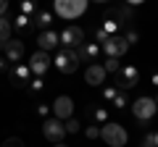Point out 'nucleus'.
Here are the masks:
<instances>
[{
	"mask_svg": "<svg viewBox=\"0 0 158 147\" xmlns=\"http://www.w3.org/2000/svg\"><path fill=\"white\" fill-rule=\"evenodd\" d=\"M106 68H103V63H90L87 66V71H85V81L90 87H100L103 81H106Z\"/></svg>",
	"mask_w": 158,
	"mask_h": 147,
	"instance_id": "nucleus-14",
	"label": "nucleus"
},
{
	"mask_svg": "<svg viewBox=\"0 0 158 147\" xmlns=\"http://www.w3.org/2000/svg\"><path fill=\"white\" fill-rule=\"evenodd\" d=\"M92 118L103 126V124H106V118H108V110H106V108H95V110H92Z\"/></svg>",
	"mask_w": 158,
	"mask_h": 147,
	"instance_id": "nucleus-25",
	"label": "nucleus"
},
{
	"mask_svg": "<svg viewBox=\"0 0 158 147\" xmlns=\"http://www.w3.org/2000/svg\"><path fill=\"white\" fill-rule=\"evenodd\" d=\"M53 113H56V118L58 121H66V118H71V113H74V100L69 95H61V97H56V102H53Z\"/></svg>",
	"mask_w": 158,
	"mask_h": 147,
	"instance_id": "nucleus-13",
	"label": "nucleus"
},
{
	"mask_svg": "<svg viewBox=\"0 0 158 147\" xmlns=\"http://www.w3.org/2000/svg\"><path fill=\"white\" fill-rule=\"evenodd\" d=\"M116 95H118V89H116V87H113V84L103 89V100H108V102H111V100H113V97H116Z\"/></svg>",
	"mask_w": 158,
	"mask_h": 147,
	"instance_id": "nucleus-29",
	"label": "nucleus"
},
{
	"mask_svg": "<svg viewBox=\"0 0 158 147\" xmlns=\"http://www.w3.org/2000/svg\"><path fill=\"white\" fill-rule=\"evenodd\" d=\"M150 81H153V84L158 87V71H156V74H153V76H150Z\"/></svg>",
	"mask_w": 158,
	"mask_h": 147,
	"instance_id": "nucleus-36",
	"label": "nucleus"
},
{
	"mask_svg": "<svg viewBox=\"0 0 158 147\" xmlns=\"http://www.w3.org/2000/svg\"><path fill=\"white\" fill-rule=\"evenodd\" d=\"M11 34H13V24L8 16H0V45H6L8 40H11Z\"/></svg>",
	"mask_w": 158,
	"mask_h": 147,
	"instance_id": "nucleus-18",
	"label": "nucleus"
},
{
	"mask_svg": "<svg viewBox=\"0 0 158 147\" xmlns=\"http://www.w3.org/2000/svg\"><path fill=\"white\" fill-rule=\"evenodd\" d=\"M0 71H6V58H0Z\"/></svg>",
	"mask_w": 158,
	"mask_h": 147,
	"instance_id": "nucleus-37",
	"label": "nucleus"
},
{
	"mask_svg": "<svg viewBox=\"0 0 158 147\" xmlns=\"http://www.w3.org/2000/svg\"><path fill=\"white\" fill-rule=\"evenodd\" d=\"M34 29H50V24H53V13L50 11H45V8H37V13H34Z\"/></svg>",
	"mask_w": 158,
	"mask_h": 147,
	"instance_id": "nucleus-17",
	"label": "nucleus"
},
{
	"mask_svg": "<svg viewBox=\"0 0 158 147\" xmlns=\"http://www.w3.org/2000/svg\"><path fill=\"white\" fill-rule=\"evenodd\" d=\"M53 66H56L61 74H77V68H79V55H77V50H71V47L58 50Z\"/></svg>",
	"mask_w": 158,
	"mask_h": 147,
	"instance_id": "nucleus-5",
	"label": "nucleus"
},
{
	"mask_svg": "<svg viewBox=\"0 0 158 147\" xmlns=\"http://www.w3.org/2000/svg\"><path fill=\"white\" fill-rule=\"evenodd\" d=\"M156 105H158V97H156Z\"/></svg>",
	"mask_w": 158,
	"mask_h": 147,
	"instance_id": "nucleus-41",
	"label": "nucleus"
},
{
	"mask_svg": "<svg viewBox=\"0 0 158 147\" xmlns=\"http://www.w3.org/2000/svg\"><path fill=\"white\" fill-rule=\"evenodd\" d=\"M153 142H156V147H158V131H156V134H153Z\"/></svg>",
	"mask_w": 158,
	"mask_h": 147,
	"instance_id": "nucleus-38",
	"label": "nucleus"
},
{
	"mask_svg": "<svg viewBox=\"0 0 158 147\" xmlns=\"http://www.w3.org/2000/svg\"><path fill=\"white\" fill-rule=\"evenodd\" d=\"M53 6H56V13L61 18L71 21V18H79L87 11V0H53Z\"/></svg>",
	"mask_w": 158,
	"mask_h": 147,
	"instance_id": "nucleus-3",
	"label": "nucleus"
},
{
	"mask_svg": "<svg viewBox=\"0 0 158 147\" xmlns=\"http://www.w3.org/2000/svg\"><path fill=\"white\" fill-rule=\"evenodd\" d=\"M156 110H158V105H156V100H153V97H137V100L132 102V113H135L137 124H140L142 129L153 121Z\"/></svg>",
	"mask_w": 158,
	"mask_h": 147,
	"instance_id": "nucleus-2",
	"label": "nucleus"
},
{
	"mask_svg": "<svg viewBox=\"0 0 158 147\" xmlns=\"http://www.w3.org/2000/svg\"><path fill=\"white\" fill-rule=\"evenodd\" d=\"M56 147H69V145H63V142H58V145H56Z\"/></svg>",
	"mask_w": 158,
	"mask_h": 147,
	"instance_id": "nucleus-39",
	"label": "nucleus"
},
{
	"mask_svg": "<svg viewBox=\"0 0 158 147\" xmlns=\"http://www.w3.org/2000/svg\"><path fill=\"white\" fill-rule=\"evenodd\" d=\"M0 147H24V142L19 139V137H8V139L3 142V145H0Z\"/></svg>",
	"mask_w": 158,
	"mask_h": 147,
	"instance_id": "nucleus-30",
	"label": "nucleus"
},
{
	"mask_svg": "<svg viewBox=\"0 0 158 147\" xmlns=\"http://www.w3.org/2000/svg\"><path fill=\"white\" fill-rule=\"evenodd\" d=\"M42 134H45V139H50L53 145L63 142V137H66L63 121H58V118H45V124H42Z\"/></svg>",
	"mask_w": 158,
	"mask_h": 147,
	"instance_id": "nucleus-9",
	"label": "nucleus"
},
{
	"mask_svg": "<svg viewBox=\"0 0 158 147\" xmlns=\"http://www.w3.org/2000/svg\"><path fill=\"white\" fill-rule=\"evenodd\" d=\"M19 13L34 16V13H37V0H21V3H19Z\"/></svg>",
	"mask_w": 158,
	"mask_h": 147,
	"instance_id": "nucleus-20",
	"label": "nucleus"
},
{
	"mask_svg": "<svg viewBox=\"0 0 158 147\" xmlns=\"http://www.w3.org/2000/svg\"><path fill=\"white\" fill-rule=\"evenodd\" d=\"M111 102H113V108H116V110H124V108H127V92H118Z\"/></svg>",
	"mask_w": 158,
	"mask_h": 147,
	"instance_id": "nucleus-24",
	"label": "nucleus"
},
{
	"mask_svg": "<svg viewBox=\"0 0 158 147\" xmlns=\"http://www.w3.org/2000/svg\"><path fill=\"white\" fill-rule=\"evenodd\" d=\"M8 13V0H0V16H6Z\"/></svg>",
	"mask_w": 158,
	"mask_h": 147,
	"instance_id": "nucleus-33",
	"label": "nucleus"
},
{
	"mask_svg": "<svg viewBox=\"0 0 158 147\" xmlns=\"http://www.w3.org/2000/svg\"><path fill=\"white\" fill-rule=\"evenodd\" d=\"M37 45H40V50H45V53L56 50L58 47V34L53 32V29H45V32L37 37Z\"/></svg>",
	"mask_w": 158,
	"mask_h": 147,
	"instance_id": "nucleus-16",
	"label": "nucleus"
},
{
	"mask_svg": "<svg viewBox=\"0 0 158 147\" xmlns=\"http://www.w3.org/2000/svg\"><path fill=\"white\" fill-rule=\"evenodd\" d=\"M124 40L129 42V45H135V42L140 40V34H137V32H132V29H129V32H127V37H124Z\"/></svg>",
	"mask_w": 158,
	"mask_h": 147,
	"instance_id": "nucleus-31",
	"label": "nucleus"
},
{
	"mask_svg": "<svg viewBox=\"0 0 158 147\" xmlns=\"http://www.w3.org/2000/svg\"><path fill=\"white\" fill-rule=\"evenodd\" d=\"M58 42H63V47L77 50V47L85 42V29L82 26H66L61 34H58Z\"/></svg>",
	"mask_w": 158,
	"mask_h": 147,
	"instance_id": "nucleus-7",
	"label": "nucleus"
},
{
	"mask_svg": "<svg viewBox=\"0 0 158 147\" xmlns=\"http://www.w3.org/2000/svg\"><path fill=\"white\" fill-rule=\"evenodd\" d=\"M140 147H156V142H153V134H145V139H142Z\"/></svg>",
	"mask_w": 158,
	"mask_h": 147,
	"instance_id": "nucleus-32",
	"label": "nucleus"
},
{
	"mask_svg": "<svg viewBox=\"0 0 158 147\" xmlns=\"http://www.w3.org/2000/svg\"><path fill=\"white\" fill-rule=\"evenodd\" d=\"M77 55H79V63H98V58H100V45L98 42H82V45L77 47Z\"/></svg>",
	"mask_w": 158,
	"mask_h": 147,
	"instance_id": "nucleus-12",
	"label": "nucleus"
},
{
	"mask_svg": "<svg viewBox=\"0 0 158 147\" xmlns=\"http://www.w3.org/2000/svg\"><path fill=\"white\" fill-rule=\"evenodd\" d=\"M50 53H45V50H37L32 58H29V71H32V76H45L48 74V68H50Z\"/></svg>",
	"mask_w": 158,
	"mask_h": 147,
	"instance_id": "nucleus-8",
	"label": "nucleus"
},
{
	"mask_svg": "<svg viewBox=\"0 0 158 147\" xmlns=\"http://www.w3.org/2000/svg\"><path fill=\"white\" fill-rule=\"evenodd\" d=\"M85 137H87V139H100V126H87Z\"/></svg>",
	"mask_w": 158,
	"mask_h": 147,
	"instance_id": "nucleus-26",
	"label": "nucleus"
},
{
	"mask_svg": "<svg viewBox=\"0 0 158 147\" xmlns=\"http://www.w3.org/2000/svg\"><path fill=\"white\" fill-rule=\"evenodd\" d=\"M103 68H106V74H116L118 68H121V63H118V58H108V61L103 63Z\"/></svg>",
	"mask_w": 158,
	"mask_h": 147,
	"instance_id": "nucleus-23",
	"label": "nucleus"
},
{
	"mask_svg": "<svg viewBox=\"0 0 158 147\" xmlns=\"http://www.w3.org/2000/svg\"><path fill=\"white\" fill-rule=\"evenodd\" d=\"M108 37H111V34H108L103 26H98V29H95V42H98V45H103V42H106Z\"/></svg>",
	"mask_w": 158,
	"mask_h": 147,
	"instance_id": "nucleus-27",
	"label": "nucleus"
},
{
	"mask_svg": "<svg viewBox=\"0 0 158 147\" xmlns=\"http://www.w3.org/2000/svg\"><path fill=\"white\" fill-rule=\"evenodd\" d=\"M3 50H6V58H8L11 63H19V61L24 58V42H21V40H13V37H11V40L3 45Z\"/></svg>",
	"mask_w": 158,
	"mask_h": 147,
	"instance_id": "nucleus-15",
	"label": "nucleus"
},
{
	"mask_svg": "<svg viewBox=\"0 0 158 147\" xmlns=\"http://www.w3.org/2000/svg\"><path fill=\"white\" fill-rule=\"evenodd\" d=\"M98 3H108V0H98Z\"/></svg>",
	"mask_w": 158,
	"mask_h": 147,
	"instance_id": "nucleus-40",
	"label": "nucleus"
},
{
	"mask_svg": "<svg viewBox=\"0 0 158 147\" xmlns=\"http://www.w3.org/2000/svg\"><path fill=\"white\" fill-rule=\"evenodd\" d=\"M8 79H11V84L16 87V89H21V87L29 84V79H32V71H29L27 63H16V66L11 68V74H8Z\"/></svg>",
	"mask_w": 158,
	"mask_h": 147,
	"instance_id": "nucleus-11",
	"label": "nucleus"
},
{
	"mask_svg": "<svg viewBox=\"0 0 158 147\" xmlns=\"http://www.w3.org/2000/svg\"><path fill=\"white\" fill-rule=\"evenodd\" d=\"M140 3H145V0H127V6H132V8H135V6H140Z\"/></svg>",
	"mask_w": 158,
	"mask_h": 147,
	"instance_id": "nucleus-35",
	"label": "nucleus"
},
{
	"mask_svg": "<svg viewBox=\"0 0 158 147\" xmlns=\"http://www.w3.org/2000/svg\"><path fill=\"white\" fill-rule=\"evenodd\" d=\"M29 92H34V95H37V92H42V87H45V81H42V76H34V79H29Z\"/></svg>",
	"mask_w": 158,
	"mask_h": 147,
	"instance_id": "nucleus-21",
	"label": "nucleus"
},
{
	"mask_svg": "<svg viewBox=\"0 0 158 147\" xmlns=\"http://www.w3.org/2000/svg\"><path fill=\"white\" fill-rule=\"evenodd\" d=\"M37 113L45 118V116H48V105H37Z\"/></svg>",
	"mask_w": 158,
	"mask_h": 147,
	"instance_id": "nucleus-34",
	"label": "nucleus"
},
{
	"mask_svg": "<svg viewBox=\"0 0 158 147\" xmlns=\"http://www.w3.org/2000/svg\"><path fill=\"white\" fill-rule=\"evenodd\" d=\"M113 76H116V84L113 87H116L118 92H129L132 87L140 84V71H137L135 66H121Z\"/></svg>",
	"mask_w": 158,
	"mask_h": 147,
	"instance_id": "nucleus-4",
	"label": "nucleus"
},
{
	"mask_svg": "<svg viewBox=\"0 0 158 147\" xmlns=\"http://www.w3.org/2000/svg\"><path fill=\"white\" fill-rule=\"evenodd\" d=\"M103 18H111V21L118 24V29L121 26H129L132 18H135V11H132V6H121V8H108L106 13H103Z\"/></svg>",
	"mask_w": 158,
	"mask_h": 147,
	"instance_id": "nucleus-10",
	"label": "nucleus"
},
{
	"mask_svg": "<svg viewBox=\"0 0 158 147\" xmlns=\"http://www.w3.org/2000/svg\"><path fill=\"white\" fill-rule=\"evenodd\" d=\"M100 139L106 142L108 147H124L127 139H129V134H127V129L121 124H113V121L108 124L106 121V124L100 126Z\"/></svg>",
	"mask_w": 158,
	"mask_h": 147,
	"instance_id": "nucleus-1",
	"label": "nucleus"
},
{
	"mask_svg": "<svg viewBox=\"0 0 158 147\" xmlns=\"http://www.w3.org/2000/svg\"><path fill=\"white\" fill-rule=\"evenodd\" d=\"M103 29H106L108 34H116V32H118V24L111 21V18H103Z\"/></svg>",
	"mask_w": 158,
	"mask_h": 147,
	"instance_id": "nucleus-28",
	"label": "nucleus"
},
{
	"mask_svg": "<svg viewBox=\"0 0 158 147\" xmlns=\"http://www.w3.org/2000/svg\"><path fill=\"white\" fill-rule=\"evenodd\" d=\"M11 24H13V29H19V32H29V29H34V18L32 16H24V13H19Z\"/></svg>",
	"mask_w": 158,
	"mask_h": 147,
	"instance_id": "nucleus-19",
	"label": "nucleus"
},
{
	"mask_svg": "<svg viewBox=\"0 0 158 147\" xmlns=\"http://www.w3.org/2000/svg\"><path fill=\"white\" fill-rule=\"evenodd\" d=\"M100 50L106 53L108 58H121L127 50H129V42H127L121 34H111V37H108V40L100 45Z\"/></svg>",
	"mask_w": 158,
	"mask_h": 147,
	"instance_id": "nucleus-6",
	"label": "nucleus"
},
{
	"mask_svg": "<svg viewBox=\"0 0 158 147\" xmlns=\"http://www.w3.org/2000/svg\"><path fill=\"white\" fill-rule=\"evenodd\" d=\"M63 129H66L69 134H77V131L82 129V124H79L77 118H66V121H63Z\"/></svg>",
	"mask_w": 158,
	"mask_h": 147,
	"instance_id": "nucleus-22",
	"label": "nucleus"
}]
</instances>
